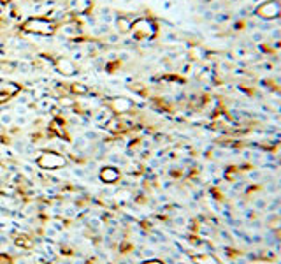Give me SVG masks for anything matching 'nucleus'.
Returning <instances> with one entry per match:
<instances>
[{
  "instance_id": "nucleus-1",
  "label": "nucleus",
  "mask_w": 281,
  "mask_h": 264,
  "mask_svg": "<svg viewBox=\"0 0 281 264\" xmlns=\"http://www.w3.org/2000/svg\"><path fill=\"white\" fill-rule=\"evenodd\" d=\"M20 28L27 34H35V36H53L56 34L58 23L49 18L35 16V18H28L27 21L20 25Z\"/></svg>"
},
{
  "instance_id": "nucleus-2",
  "label": "nucleus",
  "mask_w": 281,
  "mask_h": 264,
  "mask_svg": "<svg viewBox=\"0 0 281 264\" xmlns=\"http://www.w3.org/2000/svg\"><path fill=\"white\" fill-rule=\"evenodd\" d=\"M130 32L134 34L136 39H149V37L157 36V23L149 18H139L134 21Z\"/></svg>"
},
{
  "instance_id": "nucleus-3",
  "label": "nucleus",
  "mask_w": 281,
  "mask_h": 264,
  "mask_svg": "<svg viewBox=\"0 0 281 264\" xmlns=\"http://www.w3.org/2000/svg\"><path fill=\"white\" fill-rule=\"evenodd\" d=\"M56 34H60L67 39H77L81 36V27L77 21H65V23H58Z\"/></svg>"
},
{
  "instance_id": "nucleus-4",
  "label": "nucleus",
  "mask_w": 281,
  "mask_h": 264,
  "mask_svg": "<svg viewBox=\"0 0 281 264\" xmlns=\"http://www.w3.org/2000/svg\"><path fill=\"white\" fill-rule=\"evenodd\" d=\"M55 69L60 74H64V76H74L77 72V65L74 64L72 60H69V58H56V62H55Z\"/></svg>"
},
{
  "instance_id": "nucleus-5",
  "label": "nucleus",
  "mask_w": 281,
  "mask_h": 264,
  "mask_svg": "<svg viewBox=\"0 0 281 264\" xmlns=\"http://www.w3.org/2000/svg\"><path fill=\"white\" fill-rule=\"evenodd\" d=\"M109 108L116 115H125V113H129L132 109V102L129 99H125V97H114V99L109 100Z\"/></svg>"
},
{
  "instance_id": "nucleus-6",
  "label": "nucleus",
  "mask_w": 281,
  "mask_h": 264,
  "mask_svg": "<svg viewBox=\"0 0 281 264\" xmlns=\"http://www.w3.org/2000/svg\"><path fill=\"white\" fill-rule=\"evenodd\" d=\"M18 93H20V85L9 83V81L0 83V104H2V102H7L9 99H12V97L18 95Z\"/></svg>"
},
{
  "instance_id": "nucleus-7",
  "label": "nucleus",
  "mask_w": 281,
  "mask_h": 264,
  "mask_svg": "<svg viewBox=\"0 0 281 264\" xmlns=\"http://www.w3.org/2000/svg\"><path fill=\"white\" fill-rule=\"evenodd\" d=\"M258 16L262 18H274L280 14V5L276 4V2H269V4H264L260 9L257 11Z\"/></svg>"
},
{
  "instance_id": "nucleus-8",
  "label": "nucleus",
  "mask_w": 281,
  "mask_h": 264,
  "mask_svg": "<svg viewBox=\"0 0 281 264\" xmlns=\"http://www.w3.org/2000/svg\"><path fill=\"white\" fill-rule=\"evenodd\" d=\"M134 18H130V16H120L116 20V27H118V30H120L121 34H127V32H130V28H132V25H134Z\"/></svg>"
},
{
  "instance_id": "nucleus-9",
  "label": "nucleus",
  "mask_w": 281,
  "mask_h": 264,
  "mask_svg": "<svg viewBox=\"0 0 281 264\" xmlns=\"http://www.w3.org/2000/svg\"><path fill=\"white\" fill-rule=\"evenodd\" d=\"M102 178H104V180H116L118 176L114 169H104V171H102Z\"/></svg>"
},
{
  "instance_id": "nucleus-10",
  "label": "nucleus",
  "mask_w": 281,
  "mask_h": 264,
  "mask_svg": "<svg viewBox=\"0 0 281 264\" xmlns=\"http://www.w3.org/2000/svg\"><path fill=\"white\" fill-rule=\"evenodd\" d=\"M144 264H162L160 261H149V263H144Z\"/></svg>"
}]
</instances>
